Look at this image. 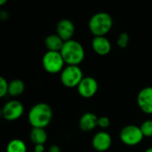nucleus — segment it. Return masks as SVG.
<instances>
[{
    "label": "nucleus",
    "instance_id": "f257e3e1",
    "mask_svg": "<svg viewBox=\"0 0 152 152\" xmlns=\"http://www.w3.org/2000/svg\"><path fill=\"white\" fill-rule=\"evenodd\" d=\"M53 118V110L47 103H38L34 105L28 113V121L32 127L46 128L49 125Z\"/></svg>",
    "mask_w": 152,
    "mask_h": 152
},
{
    "label": "nucleus",
    "instance_id": "f03ea898",
    "mask_svg": "<svg viewBox=\"0 0 152 152\" xmlns=\"http://www.w3.org/2000/svg\"><path fill=\"white\" fill-rule=\"evenodd\" d=\"M60 53L67 65H79L85 57L83 45L74 39L64 41Z\"/></svg>",
    "mask_w": 152,
    "mask_h": 152
},
{
    "label": "nucleus",
    "instance_id": "7ed1b4c3",
    "mask_svg": "<svg viewBox=\"0 0 152 152\" xmlns=\"http://www.w3.org/2000/svg\"><path fill=\"white\" fill-rule=\"evenodd\" d=\"M113 27V18L106 12H99L89 21V29L94 37L106 36Z\"/></svg>",
    "mask_w": 152,
    "mask_h": 152
},
{
    "label": "nucleus",
    "instance_id": "20e7f679",
    "mask_svg": "<svg viewBox=\"0 0 152 152\" xmlns=\"http://www.w3.org/2000/svg\"><path fill=\"white\" fill-rule=\"evenodd\" d=\"M83 72L79 65H66L60 72L62 84L66 88H77L83 79Z\"/></svg>",
    "mask_w": 152,
    "mask_h": 152
},
{
    "label": "nucleus",
    "instance_id": "39448f33",
    "mask_svg": "<svg viewBox=\"0 0 152 152\" xmlns=\"http://www.w3.org/2000/svg\"><path fill=\"white\" fill-rule=\"evenodd\" d=\"M64 61L60 52L47 51L42 57V66L44 70L51 74L61 72L64 68Z\"/></svg>",
    "mask_w": 152,
    "mask_h": 152
},
{
    "label": "nucleus",
    "instance_id": "423d86ee",
    "mask_svg": "<svg viewBox=\"0 0 152 152\" xmlns=\"http://www.w3.org/2000/svg\"><path fill=\"white\" fill-rule=\"evenodd\" d=\"M119 137L124 144L130 147L140 144L144 138L140 126L133 125V124H129L124 126L121 130Z\"/></svg>",
    "mask_w": 152,
    "mask_h": 152
},
{
    "label": "nucleus",
    "instance_id": "0eeeda50",
    "mask_svg": "<svg viewBox=\"0 0 152 152\" xmlns=\"http://www.w3.org/2000/svg\"><path fill=\"white\" fill-rule=\"evenodd\" d=\"M3 118L7 121H15L21 118L24 112V107L23 103L17 99H13L7 102L2 107Z\"/></svg>",
    "mask_w": 152,
    "mask_h": 152
},
{
    "label": "nucleus",
    "instance_id": "6e6552de",
    "mask_svg": "<svg viewBox=\"0 0 152 152\" xmlns=\"http://www.w3.org/2000/svg\"><path fill=\"white\" fill-rule=\"evenodd\" d=\"M76 89L81 97L84 99H91L96 95L99 90V83L95 78L91 76H87V77H83Z\"/></svg>",
    "mask_w": 152,
    "mask_h": 152
},
{
    "label": "nucleus",
    "instance_id": "1a4fd4ad",
    "mask_svg": "<svg viewBox=\"0 0 152 152\" xmlns=\"http://www.w3.org/2000/svg\"><path fill=\"white\" fill-rule=\"evenodd\" d=\"M137 104L140 109L148 115H152V87H146L137 95Z\"/></svg>",
    "mask_w": 152,
    "mask_h": 152
},
{
    "label": "nucleus",
    "instance_id": "9d476101",
    "mask_svg": "<svg viewBox=\"0 0 152 152\" xmlns=\"http://www.w3.org/2000/svg\"><path fill=\"white\" fill-rule=\"evenodd\" d=\"M91 144L98 152H105L109 149L112 145V137L108 132L100 131L94 135Z\"/></svg>",
    "mask_w": 152,
    "mask_h": 152
},
{
    "label": "nucleus",
    "instance_id": "9b49d317",
    "mask_svg": "<svg viewBox=\"0 0 152 152\" xmlns=\"http://www.w3.org/2000/svg\"><path fill=\"white\" fill-rule=\"evenodd\" d=\"M74 31H75L74 24L69 19H62L56 24V34L64 41H68L72 39Z\"/></svg>",
    "mask_w": 152,
    "mask_h": 152
},
{
    "label": "nucleus",
    "instance_id": "f8f14e48",
    "mask_svg": "<svg viewBox=\"0 0 152 152\" xmlns=\"http://www.w3.org/2000/svg\"><path fill=\"white\" fill-rule=\"evenodd\" d=\"M92 49L99 56H107L110 53L112 45L108 39L105 36L94 37L91 41Z\"/></svg>",
    "mask_w": 152,
    "mask_h": 152
},
{
    "label": "nucleus",
    "instance_id": "ddd939ff",
    "mask_svg": "<svg viewBox=\"0 0 152 152\" xmlns=\"http://www.w3.org/2000/svg\"><path fill=\"white\" fill-rule=\"evenodd\" d=\"M99 117L91 112L83 114L79 121V127L83 132H91L98 126Z\"/></svg>",
    "mask_w": 152,
    "mask_h": 152
},
{
    "label": "nucleus",
    "instance_id": "4468645a",
    "mask_svg": "<svg viewBox=\"0 0 152 152\" xmlns=\"http://www.w3.org/2000/svg\"><path fill=\"white\" fill-rule=\"evenodd\" d=\"M44 43L48 51L60 52L64 41L57 34H50L45 39Z\"/></svg>",
    "mask_w": 152,
    "mask_h": 152
},
{
    "label": "nucleus",
    "instance_id": "2eb2a0df",
    "mask_svg": "<svg viewBox=\"0 0 152 152\" xmlns=\"http://www.w3.org/2000/svg\"><path fill=\"white\" fill-rule=\"evenodd\" d=\"M30 139L32 143L37 144H45L48 140V133L44 128H36L32 127L30 132Z\"/></svg>",
    "mask_w": 152,
    "mask_h": 152
},
{
    "label": "nucleus",
    "instance_id": "dca6fc26",
    "mask_svg": "<svg viewBox=\"0 0 152 152\" xmlns=\"http://www.w3.org/2000/svg\"><path fill=\"white\" fill-rule=\"evenodd\" d=\"M25 91V84L20 79H15L8 83V91L7 94L11 97H19Z\"/></svg>",
    "mask_w": 152,
    "mask_h": 152
},
{
    "label": "nucleus",
    "instance_id": "f3484780",
    "mask_svg": "<svg viewBox=\"0 0 152 152\" xmlns=\"http://www.w3.org/2000/svg\"><path fill=\"white\" fill-rule=\"evenodd\" d=\"M6 152H27V146L23 140L13 139L8 142Z\"/></svg>",
    "mask_w": 152,
    "mask_h": 152
},
{
    "label": "nucleus",
    "instance_id": "a211bd4d",
    "mask_svg": "<svg viewBox=\"0 0 152 152\" xmlns=\"http://www.w3.org/2000/svg\"><path fill=\"white\" fill-rule=\"evenodd\" d=\"M140 128L144 137H147V138L152 137V120L151 119L145 120L144 122H142Z\"/></svg>",
    "mask_w": 152,
    "mask_h": 152
},
{
    "label": "nucleus",
    "instance_id": "6ab92c4d",
    "mask_svg": "<svg viewBox=\"0 0 152 152\" xmlns=\"http://www.w3.org/2000/svg\"><path fill=\"white\" fill-rule=\"evenodd\" d=\"M129 41H130V36H129V34L126 33V32H122L118 36L117 40H116V43H117V46L120 48H127V46L129 44Z\"/></svg>",
    "mask_w": 152,
    "mask_h": 152
},
{
    "label": "nucleus",
    "instance_id": "aec40b11",
    "mask_svg": "<svg viewBox=\"0 0 152 152\" xmlns=\"http://www.w3.org/2000/svg\"><path fill=\"white\" fill-rule=\"evenodd\" d=\"M7 91H8V82L6 80V78L0 75V99L4 98L7 94Z\"/></svg>",
    "mask_w": 152,
    "mask_h": 152
},
{
    "label": "nucleus",
    "instance_id": "412c9836",
    "mask_svg": "<svg viewBox=\"0 0 152 152\" xmlns=\"http://www.w3.org/2000/svg\"><path fill=\"white\" fill-rule=\"evenodd\" d=\"M110 125V119L107 116H101L99 117L98 126H99L102 129H107Z\"/></svg>",
    "mask_w": 152,
    "mask_h": 152
},
{
    "label": "nucleus",
    "instance_id": "4be33fe9",
    "mask_svg": "<svg viewBox=\"0 0 152 152\" xmlns=\"http://www.w3.org/2000/svg\"><path fill=\"white\" fill-rule=\"evenodd\" d=\"M34 151L35 152H44L45 151V146H44V144H37V145H34Z\"/></svg>",
    "mask_w": 152,
    "mask_h": 152
},
{
    "label": "nucleus",
    "instance_id": "5701e85b",
    "mask_svg": "<svg viewBox=\"0 0 152 152\" xmlns=\"http://www.w3.org/2000/svg\"><path fill=\"white\" fill-rule=\"evenodd\" d=\"M9 18V14L7 11H1L0 13V20L1 21H7Z\"/></svg>",
    "mask_w": 152,
    "mask_h": 152
},
{
    "label": "nucleus",
    "instance_id": "b1692460",
    "mask_svg": "<svg viewBox=\"0 0 152 152\" xmlns=\"http://www.w3.org/2000/svg\"><path fill=\"white\" fill-rule=\"evenodd\" d=\"M48 152H61V148L57 145H52L48 148Z\"/></svg>",
    "mask_w": 152,
    "mask_h": 152
},
{
    "label": "nucleus",
    "instance_id": "393cba45",
    "mask_svg": "<svg viewBox=\"0 0 152 152\" xmlns=\"http://www.w3.org/2000/svg\"><path fill=\"white\" fill-rule=\"evenodd\" d=\"M8 1V0H0V7H2L4 6L7 2Z\"/></svg>",
    "mask_w": 152,
    "mask_h": 152
},
{
    "label": "nucleus",
    "instance_id": "a878e982",
    "mask_svg": "<svg viewBox=\"0 0 152 152\" xmlns=\"http://www.w3.org/2000/svg\"><path fill=\"white\" fill-rule=\"evenodd\" d=\"M144 152H152V147L151 148H147Z\"/></svg>",
    "mask_w": 152,
    "mask_h": 152
},
{
    "label": "nucleus",
    "instance_id": "bb28decb",
    "mask_svg": "<svg viewBox=\"0 0 152 152\" xmlns=\"http://www.w3.org/2000/svg\"><path fill=\"white\" fill-rule=\"evenodd\" d=\"M3 117V111H2V108H0V118Z\"/></svg>",
    "mask_w": 152,
    "mask_h": 152
},
{
    "label": "nucleus",
    "instance_id": "cd10ccee",
    "mask_svg": "<svg viewBox=\"0 0 152 152\" xmlns=\"http://www.w3.org/2000/svg\"><path fill=\"white\" fill-rule=\"evenodd\" d=\"M0 13H1V10H0Z\"/></svg>",
    "mask_w": 152,
    "mask_h": 152
},
{
    "label": "nucleus",
    "instance_id": "c85d7f7f",
    "mask_svg": "<svg viewBox=\"0 0 152 152\" xmlns=\"http://www.w3.org/2000/svg\"><path fill=\"white\" fill-rule=\"evenodd\" d=\"M32 152H35V151H32Z\"/></svg>",
    "mask_w": 152,
    "mask_h": 152
}]
</instances>
